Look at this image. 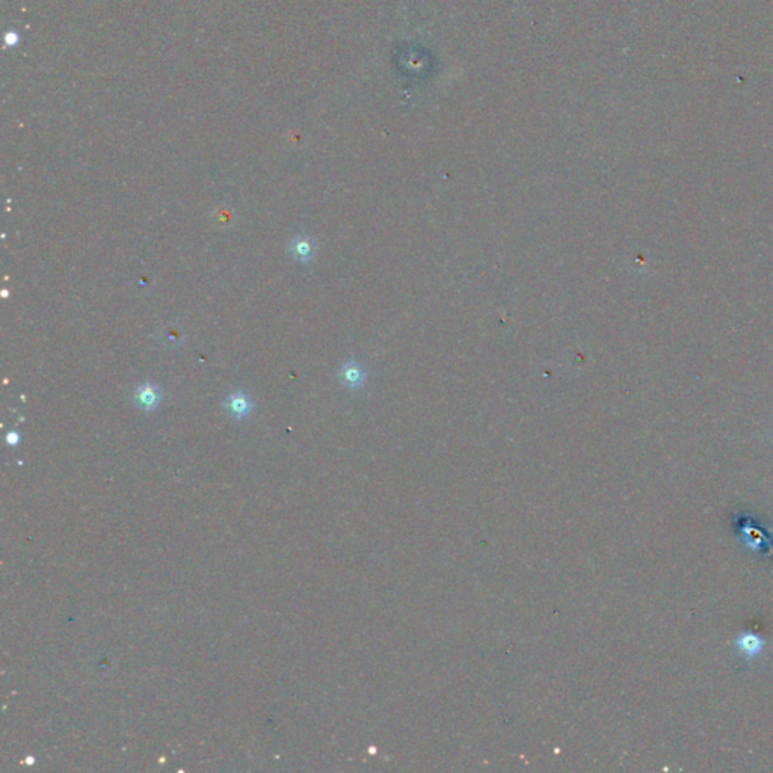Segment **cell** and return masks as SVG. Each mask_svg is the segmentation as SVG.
<instances>
[{
    "mask_svg": "<svg viewBox=\"0 0 773 773\" xmlns=\"http://www.w3.org/2000/svg\"><path fill=\"white\" fill-rule=\"evenodd\" d=\"M732 526L747 550L762 557H773V529L769 523L751 512H737L732 517Z\"/></svg>",
    "mask_w": 773,
    "mask_h": 773,
    "instance_id": "1",
    "label": "cell"
},
{
    "mask_svg": "<svg viewBox=\"0 0 773 773\" xmlns=\"http://www.w3.org/2000/svg\"><path fill=\"white\" fill-rule=\"evenodd\" d=\"M734 645H736L737 651L746 658L747 662L752 660V658L758 657L759 654L763 653L764 650V639L763 636H759L758 633L755 631H742L740 635L737 636L736 642H734Z\"/></svg>",
    "mask_w": 773,
    "mask_h": 773,
    "instance_id": "2",
    "label": "cell"
},
{
    "mask_svg": "<svg viewBox=\"0 0 773 773\" xmlns=\"http://www.w3.org/2000/svg\"><path fill=\"white\" fill-rule=\"evenodd\" d=\"M133 400L136 403V407L141 408L142 411H145V413L155 411V410H157V407L160 405V400H162L160 388L156 384H151V383L141 384L135 391Z\"/></svg>",
    "mask_w": 773,
    "mask_h": 773,
    "instance_id": "3",
    "label": "cell"
},
{
    "mask_svg": "<svg viewBox=\"0 0 773 773\" xmlns=\"http://www.w3.org/2000/svg\"><path fill=\"white\" fill-rule=\"evenodd\" d=\"M224 407L228 411V414H232L236 420H244L252 413L254 405H252L247 393L234 391L232 393V395L227 396Z\"/></svg>",
    "mask_w": 773,
    "mask_h": 773,
    "instance_id": "4",
    "label": "cell"
},
{
    "mask_svg": "<svg viewBox=\"0 0 773 773\" xmlns=\"http://www.w3.org/2000/svg\"><path fill=\"white\" fill-rule=\"evenodd\" d=\"M290 251H291V254L295 256V259H298L302 263H307L314 256L316 245L313 242V239H310L308 236L299 234V236H295L294 239H291Z\"/></svg>",
    "mask_w": 773,
    "mask_h": 773,
    "instance_id": "5",
    "label": "cell"
},
{
    "mask_svg": "<svg viewBox=\"0 0 773 773\" xmlns=\"http://www.w3.org/2000/svg\"><path fill=\"white\" fill-rule=\"evenodd\" d=\"M340 378H341V381H343V384L348 388L355 390V388H358V387H361L364 384L365 372L358 363L351 361V363H348V364H345L343 367H341Z\"/></svg>",
    "mask_w": 773,
    "mask_h": 773,
    "instance_id": "6",
    "label": "cell"
},
{
    "mask_svg": "<svg viewBox=\"0 0 773 773\" xmlns=\"http://www.w3.org/2000/svg\"><path fill=\"white\" fill-rule=\"evenodd\" d=\"M168 337V343H179V341L182 340V333L180 331H172V329L170 328L168 333H165Z\"/></svg>",
    "mask_w": 773,
    "mask_h": 773,
    "instance_id": "7",
    "label": "cell"
},
{
    "mask_svg": "<svg viewBox=\"0 0 773 773\" xmlns=\"http://www.w3.org/2000/svg\"><path fill=\"white\" fill-rule=\"evenodd\" d=\"M5 43H6L8 46H12V47L17 46V43H19V35H17L16 32H8V33L5 35Z\"/></svg>",
    "mask_w": 773,
    "mask_h": 773,
    "instance_id": "8",
    "label": "cell"
},
{
    "mask_svg": "<svg viewBox=\"0 0 773 773\" xmlns=\"http://www.w3.org/2000/svg\"><path fill=\"white\" fill-rule=\"evenodd\" d=\"M6 441H8L9 446H17L19 441H20V437H19L17 432H9L8 437H6Z\"/></svg>",
    "mask_w": 773,
    "mask_h": 773,
    "instance_id": "9",
    "label": "cell"
},
{
    "mask_svg": "<svg viewBox=\"0 0 773 773\" xmlns=\"http://www.w3.org/2000/svg\"><path fill=\"white\" fill-rule=\"evenodd\" d=\"M26 763H28V764H32V763H33V758H28V759H26Z\"/></svg>",
    "mask_w": 773,
    "mask_h": 773,
    "instance_id": "10",
    "label": "cell"
}]
</instances>
